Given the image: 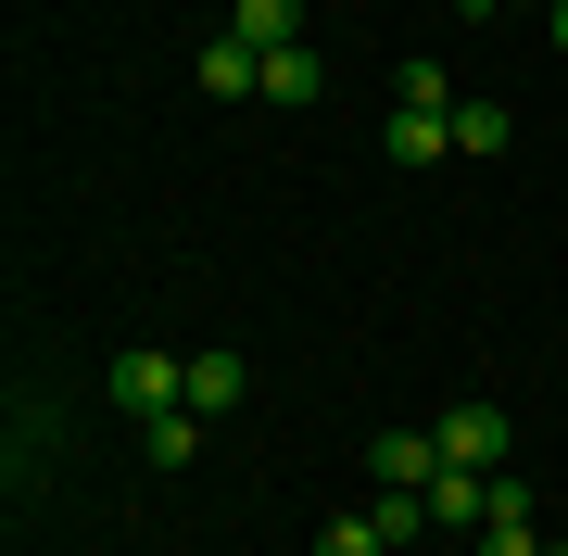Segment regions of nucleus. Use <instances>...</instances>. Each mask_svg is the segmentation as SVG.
Instances as JSON below:
<instances>
[{
  "mask_svg": "<svg viewBox=\"0 0 568 556\" xmlns=\"http://www.w3.org/2000/svg\"><path fill=\"white\" fill-rule=\"evenodd\" d=\"M443 468H506V405H493V392L443 405Z\"/></svg>",
  "mask_w": 568,
  "mask_h": 556,
  "instance_id": "obj_1",
  "label": "nucleus"
},
{
  "mask_svg": "<svg viewBox=\"0 0 568 556\" xmlns=\"http://www.w3.org/2000/svg\"><path fill=\"white\" fill-rule=\"evenodd\" d=\"M366 481H379V494H429V481H443V431H379L366 443Z\"/></svg>",
  "mask_w": 568,
  "mask_h": 556,
  "instance_id": "obj_2",
  "label": "nucleus"
},
{
  "mask_svg": "<svg viewBox=\"0 0 568 556\" xmlns=\"http://www.w3.org/2000/svg\"><path fill=\"white\" fill-rule=\"evenodd\" d=\"M114 405L126 417H178L190 405V354H126V367H114Z\"/></svg>",
  "mask_w": 568,
  "mask_h": 556,
  "instance_id": "obj_3",
  "label": "nucleus"
},
{
  "mask_svg": "<svg viewBox=\"0 0 568 556\" xmlns=\"http://www.w3.org/2000/svg\"><path fill=\"white\" fill-rule=\"evenodd\" d=\"M190 77H203L215 102H265V51H253V39H227V26L203 39V63H190Z\"/></svg>",
  "mask_w": 568,
  "mask_h": 556,
  "instance_id": "obj_4",
  "label": "nucleus"
},
{
  "mask_svg": "<svg viewBox=\"0 0 568 556\" xmlns=\"http://www.w3.org/2000/svg\"><path fill=\"white\" fill-rule=\"evenodd\" d=\"M265 102H328V51H316V39L265 51Z\"/></svg>",
  "mask_w": 568,
  "mask_h": 556,
  "instance_id": "obj_5",
  "label": "nucleus"
},
{
  "mask_svg": "<svg viewBox=\"0 0 568 556\" xmlns=\"http://www.w3.org/2000/svg\"><path fill=\"white\" fill-rule=\"evenodd\" d=\"M379 152H392V165H443V152H455V114H405V102H392Z\"/></svg>",
  "mask_w": 568,
  "mask_h": 556,
  "instance_id": "obj_6",
  "label": "nucleus"
},
{
  "mask_svg": "<svg viewBox=\"0 0 568 556\" xmlns=\"http://www.w3.org/2000/svg\"><path fill=\"white\" fill-rule=\"evenodd\" d=\"M227 39H253V51H291V39H304V0H227Z\"/></svg>",
  "mask_w": 568,
  "mask_h": 556,
  "instance_id": "obj_7",
  "label": "nucleus"
},
{
  "mask_svg": "<svg viewBox=\"0 0 568 556\" xmlns=\"http://www.w3.org/2000/svg\"><path fill=\"white\" fill-rule=\"evenodd\" d=\"M241 392H253V367H241V354H190V417H227Z\"/></svg>",
  "mask_w": 568,
  "mask_h": 556,
  "instance_id": "obj_8",
  "label": "nucleus"
},
{
  "mask_svg": "<svg viewBox=\"0 0 568 556\" xmlns=\"http://www.w3.org/2000/svg\"><path fill=\"white\" fill-rule=\"evenodd\" d=\"M203 431H215V417H140V443H152V468H190V455H203Z\"/></svg>",
  "mask_w": 568,
  "mask_h": 556,
  "instance_id": "obj_9",
  "label": "nucleus"
},
{
  "mask_svg": "<svg viewBox=\"0 0 568 556\" xmlns=\"http://www.w3.org/2000/svg\"><path fill=\"white\" fill-rule=\"evenodd\" d=\"M392 102H405V114H455V77H443V63H405V77H392Z\"/></svg>",
  "mask_w": 568,
  "mask_h": 556,
  "instance_id": "obj_10",
  "label": "nucleus"
},
{
  "mask_svg": "<svg viewBox=\"0 0 568 556\" xmlns=\"http://www.w3.org/2000/svg\"><path fill=\"white\" fill-rule=\"evenodd\" d=\"M518 127H506V102H455V152H506Z\"/></svg>",
  "mask_w": 568,
  "mask_h": 556,
  "instance_id": "obj_11",
  "label": "nucleus"
},
{
  "mask_svg": "<svg viewBox=\"0 0 568 556\" xmlns=\"http://www.w3.org/2000/svg\"><path fill=\"white\" fill-rule=\"evenodd\" d=\"M316 556H392V544H379V518L354 506V518H328V532H316Z\"/></svg>",
  "mask_w": 568,
  "mask_h": 556,
  "instance_id": "obj_12",
  "label": "nucleus"
},
{
  "mask_svg": "<svg viewBox=\"0 0 568 556\" xmlns=\"http://www.w3.org/2000/svg\"><path fill=\"white\" fill-rule=\"evenodd\" d=\"M366 518H379V544H417V532H429V494H379Z\"/></svg>",
  "mask_w": 568,
  "mask_h": 556,
  "instance_id": "obj_13",
  "label": "nucleus"
},
{
  "mask_svg": "<svg viewBox=\"0 0 568 556\" xmlns=\"http://www.w3.org/2000/svg\"><path fill=\"white\" fill-rule=\"evenodd\" d=\"M480 532H530V481L518 468H493V518H480Z\"/></svg>",
  "mask_w": 568,
  "mask_h": 556,
  "instance_id": "obj_14",
  "label": "nucleus"
},
{
  "mask_svg": "<svg viewBox=\"0 0 568 556\" xmlns=\"http://www.w3.org/2000/svg\"><path fill=\"white\" fill-rule=\"evenodd\" d=\"M480 556H556L544 532H480Z\"/></svg>",
  "mask_w": 568,
  "mask_h": 556,
  "instance_id": "obj_15",
  "label": "nucleus"
},
{
  "mask_svg": "<svg viewBox=\"0 0 568 556\" xmlns=\"http://www.w3.org/2000/svg\"><path fill=\"white\" fill-rule=\"evenodd\" d=\"M544 39H556V51H568V0H544Z\"/></svg>",
  "mask_w": 568,
  "mask_h": 556,
  "instance_id": "obj_16",
  "label": "nucleus"
}]
</instances>
